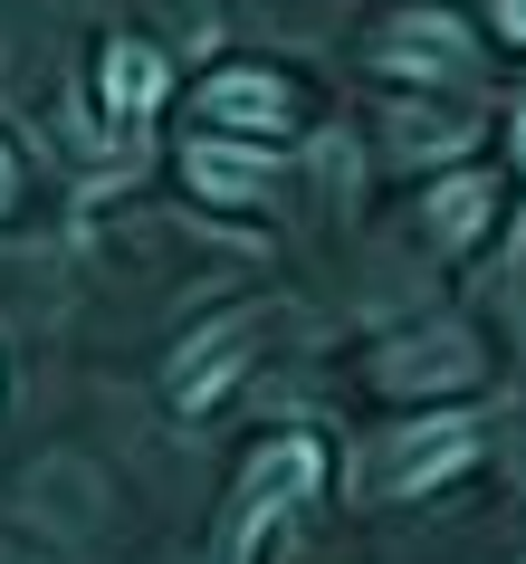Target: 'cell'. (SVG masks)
I'll return each instance as SVG.
<instances>
[{
	"label": "cell",
	"mask_w": 526,
	"mask_h": 564,
	"mask_svg": "<svg viewBox=\"0 0 526 564\" xmlns=\"http://www.w3.org/2000/svg\"><path fill=\"white\" fill-rule=\"evenodd\" d=\"M153 96H163V58L135 48V39H116V48H106V106H116V116H144Z\"/></svg>",
	"instance_id": "3"
},
{
	"label": "cell",
	"mask_w": 526,
	"mask_h": 564,
	"mask_svg": "<svg viewBox=\"0 0 526 564\" xmlns=\"http://www.w3.org/2000/svg\"><path fill=\"white\" fill-rule=\"evenodd\" d=\"M497 30H507V39H526V0H497Z\"/></svg>",
	"instance_id": "6"
},
{
	"label": "cell",
	"mask_w": 526,
	"mask_h": 564,
	"mask_svg": "<svg viewBox=\"0 0 526 564\" xmlns=\"http://www.w3.org/2000/svg\"><path fill=\"white\" fill-rule=\"evenodd\" d=\"M211 116L221 124H288L297 106H288V87H268V77H221V87H211Z\"/></svg>",
	"instance_id": "4"
},
{
	"label": "cell",
	"mask_w": 526,
	"mask_h": 564,
	"mask_svg": "<svg viewBox=\"0 0 526 564\" xmlns=\"http://www.w3.org/2000/svg\"><path fill=\"white\" fill-rule=\"evenodd\" d=\"M469 441H479L469 421H431V431H411V449H393V459H383V488H393V498H411V488L450 478V469L469 459Z\"/></svg>",
	"instance_id": "2"
},
{
	"label": "cell",
	"mask_w": 526,
	"mask_h": 564,
	"mask_svg": "<svg viewBox=\"0 0 526 564\" xmlns=\"http://www.w3.org/2000/svg\"><path fill=\"white\" fill-rule=\"evenodd\" d=\"M431 220L450 239H479V230H489V192H479V182H450V192L431 202Z\"/></svg>",
	"instance_id": "5"
},
{
	"label": "cell",
	"mask_w": 526,
	"mask_h": 564,
	"mask_svg": "<svg viewBox=\"0 0 526 564\" xmlns=\"http://www.w3.org/2000/svg\"><path fill=\"white\" fill-rule=\"evenodd\" d=\"M0 202H10V163H0Z\"/></svg>",
	"instance_id": "8"
},
{
	"label": "cell",
	"mask_w": 526,
	"mask_h": 564,
	"mask_svg": "<svg viewBox=\"0 0 526 564\" xmlns=\"http://www.w3.org/2000/svg\"><path fill=\"white\" fill-rule=\"evenodd\" d=\"M479 364H469V335H402L393 355H383L374 383L383 392H431V383H469Z\"/></svg>",
	"instance_id": "1"
},
{
	"label": "cell",
	"mask_w": 526,
	"mask_h": 564,
	"mask_svg": "<svg viewBox=\"0 0 526 564\" xmlns=\"http://www.w3.org/2000/svg\"><path fill=\"white\" fill-rule=\"evenodd\" d=\"M517 163H526V106H517Z\"/></svg>",
	"instance_id": "7"
}]
</instances>
